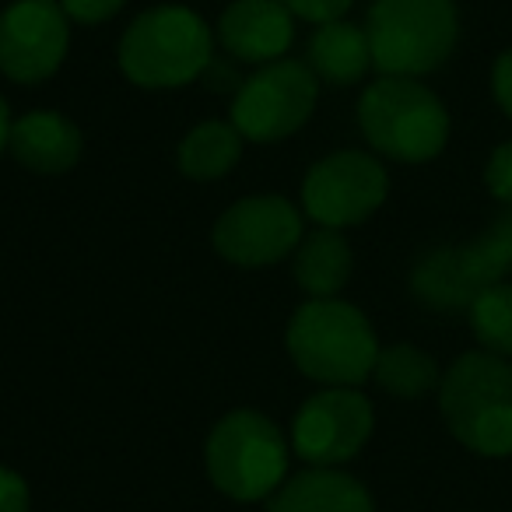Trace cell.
I'll list each match as a JSON object with an SVG mask.
<instances>
[{
    "mask_svg": "<svg viewBox=\"0 0 512 512\" xmlns=\"http://www.w3.org/2000/svg\"><path fill=\"white\" fill-rule=\"evenodd\" d=\"M439 411L449 435L484 460L512 456V362L491 351L460 355L439 383Z\"/></svg>",
    "mask_w": 512,
    "mask_h": 512,
    "instance_id": "obj_1",
    "label": "cell"
},
{
    "mask_svg": "<svg viewBox=\"0 0 512 512\" xmlns=\"http://www.w3.org/2000/svg\"><path fill=\"white\" fill-rule=\"evenodd\" d=\"M295 369L320 386H362L372 379L379 337L369 316L344 299H309L285 330Z\"/></svg>",
    "mask_w": 512,
    "mask_h": 512,
    "instance_id": "obj_2",
    "label": "cell"
},
{
    "mask_svg": "<svg viewBox=\"0 0 512 512\" xmlns=\"http://www.w3.org/2000/svg\"><path fill=\"white\" fill-rule=\"evenodd\" d=\"M214 32L193 8L155 4L141 11L120 36V71L127 81L148 92H169L200 81L214 57Z\"/></svg>",
    "mask_w": 512,
    "mask_h": 512,
    "instance_id": "obj_3",
    "label": "cell"
},
{
    "mask_svg": "<svg viewBox=\"0 0 512 512\" xmlns=\"http://www.w3.org/2000/svg\"><path fill=\"white\" fill-rule=\"evenodd\" d=\"M358 127L372 151L404 165L432 162L449 144V109L421 78L379 74L358 99Z\"/></svg>",
    "mask_w": 512,
    "mask_h": 512,
    "instance_id": "obj_4",
    "label": "cell"
},
{
    "mask_svg": "<svg viewBox=\"0 0 512 512\" xmlns=\"http://www.w3.org/2000/svg\"><path fill=\"white\" fill-rule=\"evenodd\" d=\"M372 71L383 78L435 74L460 43L453 0H372L365 15Z\"/></svg>",
    "mask_w": 512,
    "mask_h": 512,
    "instance_id": "obj_5",
    "label": "cell"
},
{
    "mask_svg": "<svg viewBox=\"0 0 512 512\" xmlns=\"http://www.w3.org/2000/svg\"><path fill=\"white\" fill-rule=\"evenodd\" d=\"M292 442L267 414L228 411L214 421L204 446V463L211 484L232 502H264L288 481Z\"/></svg>",
    "mask_w": 512,
    "mask_h": 512,
    "instance_id": "obj_6",
    "label": "cell"
},
{
    "mask_svg": "<svg viewBox=\"0 0 512 512\" xmlns=\"http://www.w3.org/2000/svg\"><path fill=\"white\" fill-rule=\"evenodd\" d=\"M320 78L306 60H274L246 74L242 88L232 95V127L253 144H274L299 134L316 113Z\"/></svg>",
    "mask_w": 512,
    "mask_h": 512,
    "instance_id": "obj_7",
    "label": "cell"
},
{
    "mask_svg": "<svg viewBox=\"0 0 512 512\" xmlns=\"http://www.w3.org/2000/svg\"><path fill=\"white\" fill-rule=\"evenodd\" d=\"M390 197V172L369 151H334L302 179V211L323 228L369 221Z\"/></svg>",
    "mask_w": 512,
    "mask_h": 512,
    "instance_id": "obj_8",
    "label": "cell"
},
{
    "mask_svg": "<svg viewBox=\"0 0 512 512\" xmlns=\"http://www.w3.org/2000/svg\"><path fill=\"white\" fill-rule=\"evenodd\" d=\"M376 428L372 400L358 386H323L295 411L292 453L309 467H344Z\"/></svg>",
    "mask_w": 512,
    "mask_h": 512,
    "instance_id": "obj_9",
    "label": "cell"
},
{
    "mask_svg": "<svg viewBox=\"0 0 512 512\" xmlns=\"http://www.w3.org/2000/svg\"><path fill=\"white\" fill-rule=\"evenodd\" d=\"M302 211L278 193L242 197L218 214L211 228L214 253L235 267H271L299 249Z\"/></svg>",
    "mask_w": 512,
    "mask_h": 512,
    "instance_id": "obj_10",
    "label": "cell"
},
{
    "mask_svg": "<svg viewBox=\"0 0 512 512\" xmlns=\"http://www.w3.org/2000/svg\"><path fill=\"white\" fill-rule=\"evenodd\" d=\"M71 18L57 0H11L0 11V74L15 85H39L64 67Z\"/></svg>",
    "mask_w": 512,
    "mask_h": 512,
    "instance_id": "obj_11",
    "label": "cell"
},
{
    "mask_svg": "<svg viewBox=\"0 0 512 512\" xmlns=\"http://www.w3.org/2000/svg\"><path fill=\"white\" fill-rule=\"evenodd\" d=\"M214 39L239 64L264 67L292 50L295 15L281 0H232L221 11Z\"/></svg>",
    "mask_w": 512,
    "mask_h": 512,
    "instance_id": "obj_12",
    "label": "cell"
},
{
    "mask_svg": "<svg viewBox=\"0 0 512 512\" xmlns=\"http://www.w3.org/2000/svg\"><path fill=\"white\" fill-rule=\"evenodd\" d=\"M8 151L18 165H25L36 176H64L81 162L85 137L78 123H71L57 109H32L11 123Z\"/></svg>",
    "mask_w": 512,
    "mask_h": 512,
    "instance_id": "obj_13",
    "label": "cell"
},
{
    "mask_svg": "<svg viewBox=\"0 0 512 512\" xmlns=\"http://www.w3.org/2000/svg\"><path fill=\"white\" fill-rule=\"evenodd\" d=\"M267 512H376V502L348 470L309 467L267 498Z\"/></svg>",
    "mask_w": 512,
    "mask_h": 512,
    "instance_id": "obj_14",
    "label": "cell"
},
{
    "mask_svg": "<svg viewBox=\"0 0 512 512\" xmlns=\"http://www.w3.org/2000/svg\"><path fill=\"white\" fill-rule=\"evenodd\" d=\"M295 281L309 299H337L355 271V253L341 228L316 225L292 253Z\"/></svg>",
    "mask_w": 512,
    "mask_h": 512,
    "instance_id": "obj_15",
    "label": "cell"
},
{
    "mask_svg": "<svg viewBox=\"0 0 512 512\" xmlns=\"http://www.w3.org/2000/svg\"><path fill=\"white\" fill-rule=\"evenodd\" d=\"M309 71L320 81L334 88H351L372 71V50L369 36H365V25L355 22H327L316 25L313 39H309Z\"/></svg>",
    "mask_w": 512,
    "mask_h": 512,
    "instance_id": "obj_16",
    "label": "cell"
},
{
    "mask_svg": "<svg viewBox=\"0 0 512 512\" xmlns=\"http://www.w3.org/2000/svg\"><path fill=\"white\" fill-rule=\"evenodd\" d=\"M411 295L435 313H467L481 288L470 281L460 246H439L425 253L411 271Z\"/></svg>",
    "mask_w": 512,
    "mask_h": 512,
    "instance_id": "obj_17",
    "label": "cell"
},
{
    "mask_svg": "<svg viewBox=\"0 0 512 512\" xmlns=\"http://www.w3.org/2000/svg\"><path fill=\"white\" fill-rule=\"evenodd\" d=\"M242 144L246 137L232 127V123L221 120H204L193 130H186L183 141H179V172L193 183H214V179H225L228 172L239 165Z\"/></svg>",
    "mask_w": 512,
    "mask_h": 512,
    "instance_id": "obj_18",
    "label": "cell"
},
{
    "mask_svg": "<svg viewBox=\"0 0 512 512\" xmlns=\"http://www.w3.org/2000/svg\"><path fill=\"white\" fill-rule=\"evenodd\" d=\"M372 379L390 397L421 400L428 393H439L442 369L428 351L414 348V344H390V348H379Z\"/></svg>",
    "mask_w": 512,
    "mask_h": 512,
    "instance_id": "obj_19",
    "label": "cell"
},
{
    "mask_svg": "<svg viewBox=\"0 0 512 512\" xmlns=\"http://www.w3.org/2000/svg\"><path fill=\"white\" fill-rule=\"evenodd\" d=\"M460 260L481 292L512 278V204L474 242L460 246Z\"/></svg>",
    "mask_w": 512,
    "mask_h": 512,
    "instance_id": "obj_20",
    "label": "cell"
},
{
    "mask_svg": "<svg viewBox=\"0 0 512 512\" xmlns=\"http://www.w3.org/2000/svg\"><path fill=\"white\" fill-rule=\"evenodd\" d=\"M470 330H474L481 351L512 362V281L488 285L467 309Z\"/></svg>",
    "mask_w": 512,
    "mask_h": 512,
    "instance_id": "obj_21",
    "label": "cell"
},
{
    "mask_svg": "<svg viewBox=\"0 0 512 512\" xmlns=\"http://www.w3.org/2000/svg\"><path fill=\"white\" fill-rule=\"evenodd\" d=\"M484 186L498 204H512V141H502L484 162Z\"/></svg>",
    "mask_w": 512,
    "mask_h": 512,
    "instance_id": "obj_22",
    "label": "cell"
},
{
    "mask_svg": "<svg viewBox=\"0 0 512 512\" xmlns=\"http://www.w3.org/2000/svg\"><path fill=\"white\" fill-rule=\"evenodd\" d=\"M200 81H204V88L214 95H235L242 88V81H246V74L239 71V60H232L228 53L225 57L214 53L211 64H207L204 74H200Z\"/></svg>",
    "mask_w": 512,
    "mask_h": 512,
    "instance_id": "obj_23",
    "label": "cell"
},
{
    "mask_svg": "<svg viewBox=\"0 0 512 512\" xmlns=\"http://www.w3.org/2000/svg\"><path fill=\"white\" fill-rule=\"evenodd\" d=\"M64 15L78 25H102L109 18H116L123 11L127 0H57Z\"/></svg>",
    "mask_w": 512,
    "mask_h": 512,
    "instance_id": "obj_24",
    "label": "cell"
},
{
    "mask_svg": "<svg viewBox=\"0 0 512 512\" xmlns=\"http://www.w3.org/2000/svg\"><path fill=\"white\" fill-rule=\"evenodd\" d=\"M295 18L302 22H313V25H327V22H337L351 11L355 0H281Z\"/></svg>",
    "mask_w": 512,
    "mask_h": 512,
    "instance_id": "obj_25",
    "label": "cell"
},
{
    "mask_svg": "<svg viewBox=\"0 0 512 512\" xmlns=\"http://www.w3.org/2000/svg\"><path fill=\"white\" fill-rule=\"evenodd\" d=\"M29 509H32V495L25 477L11 467H0V512H29Z\"/></svg>",
    "mask_w": 512,
    "mask_h": 512,
    "instance_id": "obj_26",
    "label": "cell"
},
{
    "mask_svg": "<svg viewBox=\"0 0 512 512\" xmlns=\"http://www.w3.org/2000/svg\"><path fill=\"white\" fill-rule=\"evenodd\" d=\"M491 95H495L498 109L512 120V50L498 53L491 64Z\"/></svg>",
    "mask_w": 512,
    "mask_h": 512,
    "instance_id": "obj_27",
    "label": "cell"
},
{
    "mask_svg": "<svg viewBox=\"0 0 512 512\" xmlns=\"http://www.w3.org/2000/svg\"><path fill=\"white\" fill-rule=\"evenodd\" d=\"M11 109H8V102L0 99V155L8 151V137H11Z\"/></svg>",
    "mask_w": 512,
    "mask_h": 512,
    "instance_id": "obj_28",
    "label": "cell"
}]
</instances>
